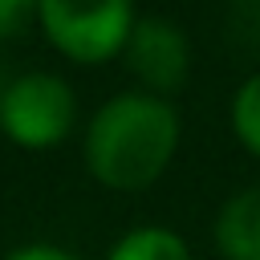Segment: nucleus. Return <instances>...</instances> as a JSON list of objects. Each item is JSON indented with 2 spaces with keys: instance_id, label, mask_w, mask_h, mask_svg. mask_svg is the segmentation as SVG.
I'll return each instance as SVG.
<instances>
[{
  "instance_id": "obj_2",
  "label": "nucleus",
  "mask_w": 260,
  "mask_h": 260,
  "mask_svg": "<svg viewBox=\"0 0 260 260\" xmlns=\"http://www.w3.org/2000/svg\"><path fill=\"white\" fill-rule=\"evenodd\" d=\"M37 24L69 61L102 65L126 49L138 16L134 0H37Z\"/></svg>"
},
{
  "instance_id": "obj_3",
  "label": "nucleus",
  "mask_w": 260,
  "mask_h": 260,
  "mask_svg": "<svg viewBox=\"0 0 260 260\" xmlns=\"http://www.w3.org/2000/svg\"><path fill=\"white\" fill-rule=\"evenodd\" d=\"M77 122V98L57 73H20L0 93V130L24 150H49L69 138Z\"/></svg>"
},
{
  "instance_id": "obj_9",
  "label": "nucleus",
  "mask_w": 260,
  "mask_h": 260,
  "mask_svg": "<svg viewBox=\"0 0 260 260\" xmlns=\"http://www.w3.org/2000/svg\"><path fill=\"white\" fill-rule=\"evenodd\" d=\"M4 260H77V256L69 248H57V244H20Z\"/></svg>"
},
{
  "instance_id": "obj_5",
  "label": "nucleus",
  "mask_w": 260,
  "mask_h": 260,
  "mask_svg": "<svg viewBox=\"0 0 260 260\" xmlns=\"http://www.w3.org/2000/svg\"><path fill=\"white\" fill-rule=\"evenodd\" d=\"M215 248L223 260H260V183L236 191L219 207Z\"/></svg>"
},
{
  "instance_id": "obj_4",
  "label": "nucleus",
  "mask_w": 260,
  "mask_h": 260,
  "mask_svg": "<svg viewBox=\"0 0 260 260\" xmlns=\"http://www.w3.org/2000/svg\"><path fill=\"white\" fill-rule=\"evenodd\" d=\"M130 73L146 85V93H175L191 73V45L187 32L167 16H142L130 28V41L122 49Z\"/></svg>"
},
{
  "instance_id": "obj_7",
  "label": "nucleus",
  "mask_w": 260,
  "mask_h": 260,
  "mask_svg": "<svg viewBox=\"0 0 260 260\" xmlns=\"http://www.w3.org/2000/svg\"><path fill=\"white\" fill-rule=\"evenodd\" d=\"M232 130L244 142V150L260 158V73L244 77L240 89L232 93Z\"/></svg>"
},
{
  "instance_id": "obj_8",
  "label": "nucleus",
  "mask_w": 260,
  "mask_h": 260,
  "mask_svg": "<svg viewBox=\"0 0 260 260\" xmlns=\"http://www.w3.org/2000/svg\"><path fill=\"white\" fill-rule=\"evenodd\" d=\"M37 24V0H0V41L24 37Z\"/></svg>"
},
{
  "instance_id": "obj_6",
  "label": "nucleus",
  "mask_w": 260,
  "mask_h": 260,
  "mask_svg": "<svg viewBox=\"0 0 260 260\" xmlns=\"http://www.w3.org/2000/svg\"><path fill=\"white\" fill-rule=\"evenodd\" d=\"M106 260H191V248L179 232L142 223V228H130L126 236H118L114 248L106 252Z\"/></svg>"
},
{
  "instance_id": "obj_1",
  "label": "nucleus",
  "mask_w": 260,
  "mask_h": 260,
  "mask_svg": "<svg viewBox=\"0 0 260 260\" xmlns=\"http://www.w3.org/2000/svg\"><path fill=\"white\" fill-rule=\"evenodd\" d=\"M85 167L110 191L150 187L179 150V110L146 89H126L98 106L85 126Z\"/></svg>"
}]
</instances>
